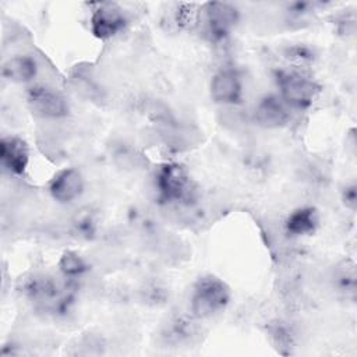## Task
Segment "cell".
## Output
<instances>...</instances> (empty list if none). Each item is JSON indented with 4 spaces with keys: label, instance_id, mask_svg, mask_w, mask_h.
<instances>
[{
    "label": "cell",
    "instance_id": "1",
    "mask_svg": "<svg viewBox=\"0 0 357 357\" xmlns=\"http://www.w3.org/2000/svg\"><path fill=\"white\" fill-rule=\"evenodd\" d=\"M230 298V289L222 279L213 275H205L192 287L190 311L195 318H211L222 312L229 305Z\"/></svg>",
    "mask_w": 357,
    "mask_h": 357
},
{
    "label": "cell",
    "instance_id": "2",
    "mask_svg": "<svg viewBox=\"0 0 357 357\" xmlns=\"http://www.w3.org/2000/svg\"><path fill=\"white\" fill-rule=\"evenodd\" d=\"M275 79L279 88V98L289 109H308L321 92L319 85L312 78L297 71L279 70Z\"/></svg>",
    "mask_w": 357,
    "mask_h": 357
},
{
    "label": "cell",
    "instance_id": "3",
    "mask_svg": "<svg viewBox=\"0 0 357 357\" xmlns=\"http://www.w3.org/2000/svg\"><path fill=\"white\" fill-rule=\"evenodd\" d=\"M155 187L166 202H183L192 195V181L187 169L180 163L162 165L155 176Z\"/></svg>",
    "mask_w": 357,
    "mask_h": 357
},
{
    "label": "cell",
    "instance_id": "4",
    "mask_svg": "<svg viewBox=\"0 0 357 357\" xmlns=\"http://www.w3.org/2000/svg\"><path fill=\"white\" fill-rule=\"evenodd\" d=\"M26 103L35 116L49 120L63 119L70 112V106L64 95L43 84H35L28 88Z\"/></svg>",
    "mask_w": 357,
    "mask_h": 357
},
{
    "label": "cell",
    "instance_id": "5",
    "mask_svg": "<svg viewBox=\"0 0 357 357\" xmlns=\"http://www.w3.org/2000/svg\"><path fill=\"white\" fill-rule=\"evenodd\" d=\"M91 32L100 40L110 39L120 33L127 25L123 10L116 3H99L91 14Z\"/></svg>",
    "mask_w": 357,
    "mask_h": 357
},
{
    "label": "cell",
    "instance_id": "6",
    "mask_svg": "<svg viewBox=\"0 0 357 357\" xmlns=\"http://www.w3.org/2000/svg\"><path fill=\"white\" fill-rule=\"evenodd\" d=\"M238 10L236 6L225 1H209L204 6L205 26L211 38H226L238 22Z\"/></svg>",
    "mask_w": 357,
    "mask_h": 357
},
{
    "label": "cell",
    "instance_id": "7",
    "mask_svg": "<svg viewBox=\"0 0 357 357\" xmlns=\"http://www.w3.org/2000/svg\"><path fill=\"white\" fill-rule=\"evenodd\" d=\"M209 92L212 100L218 105H238L244 95L243 79L236 70L222 68L213 74L209 84Z\"/></svg>",
    "mask_w": 357,
    "mask_h": 357
},
{
    "label": "cell",
    "instance_id": "8",
    "mask_svg": "<svg viewBox=\"0 0 357 357\" xmlns=\"http://www.w3.org/2000/svg\"><path fill=\"white\" fill-rule=\"evenodd\" d=\"M84 177L79 170L66 167L59 170L49 183V192L52 198L60 204H71L84 192Z\"/></svg>",
    "mask_w": 357,
    "mask_h": 357
},
{
    "label": "cell",
    "instance_id": "9",
    "mask_svg": "<svg viewBox=\"0 0 357 357\" xmlns=\"http://www.w3.org/2000/svg\"><path fill=\"white\" fill-rule=\"evenodd\" d=\"M0 160L10 174L22 176L29 165L28 144L15 135L3 137L0 141Z\"/></svg>",
    "mask_w": 357,
    "mask_h": 357
},
{
    "label": "cell",
    "instance_id": "10",
    "mask_svg": "<svg viewBox=\"0 0 357 357\" xmlns=\"http://www.w3.org/2000/svg\"><path fill=\"white\" fill-rule=\"evenodd\" d=\"M290 109L278 95H265L254 107V120L264 128H280L290 119Z\"/></svg>",
    "mask_w": 357,
    "mask_h": 357
},
{
    "label": "cell",
    "instance_id": "11",
    "mask_svg": "<svg viewBox=\"0 0 357 357\" xmlns=\"http://www.w3.org/2000/svg\"><path fill=\"white\" fill-rule=\"evenodd\" d=\"M1 74L10 82L29 84L38 74V63L28 54H15L3 63Z\"/></svg>",
    "mask_w": 357,
    "mask_h": 357
},
{
    "label": "cell",
    "instance_id": "12",
    "mask_svg": "<svg viewBox=\"0 0 357 357\" xmlns=\"http://www.w3.org/2000/svg\"><path fill=\"white\" fill-rule=\"evenodd\" d=\"M319 226V213L314 206H300L289 213L284 227L291 236H310Z\"/></svg>",
    "mask_w": 357,
    "mask_h": 357
},
{
    "label": "cell",
    "instance_id": "13",
    "mask_svg": "<svg viewBox=\"0 0 357 357\" xmlns=\"http://www.w3.org/2000/svg\"><path fill=\"white\" fill-rule=\"evenodd\" d=\"M25 293L36 303L46 304L47 307L56 305L61 300L60 287L47 276H33L25 284Z\"/></svg>",
    "mask_w": 357,
    "mask_h": 357
},
{
    "label": "cell",
    "instance_id": "14",
    "mask_svg": "<svg viewBox=\"0 0 357 357\" xmlns=\"http://www.w3.org/2000/svg\"><path fill=\"white\" fill-rule=\"evenodd\" d=\"M59 269L64 278L75 279L86 272L88 265L79 254L74 251H66L59 259Z\"/></svg>",
    "mask_w": 357,
    "mask_h": 357
},
{
    "label": "cell",
    "instance_id": "15",
    "mask_svg": "<svg viewBox=\"0 0 357 357\" xmlns=\"http://www.w3.org/2000/svg\"><path fill=\"white\" fill-rule=\"evenodd\" d=\"M343 202L349 209H354L356 208V202H357V194H356V187L350 185L347 188H344L343 191Z\"/></svg>",
    "mask_w": 357,
    "mask_h": 357
}]
</instances>
